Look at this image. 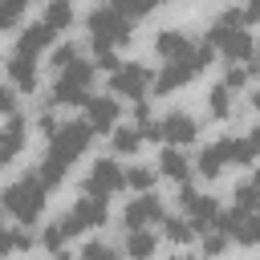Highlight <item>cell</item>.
Returning a JSON list of instances; mask_svg holds the SVG:
<instances>
[{
    "instance_id": "1",
    "label": "cell",
    "mask_w": 260,
    "mask_h": 260,
    "mask_svg": "<svg viewBox=\"0 0 260 260\" xmlns=\"http://www.w3.org/2000/svg\"><path fill=\"white\" fill-rule=\"evenodd\" d=\"M49 191H53V187L41 179V171H28V175H20L16 183L4 187V199H0V203H4V211H8L16 223L28 228V223L41 219V211H45V195H49Z\"/></svg>"
},
{
    "instance_id": "2",
    "label": "cell",
    "mask_w": 260,
    "mask_h": 260,
    "mask_svg": "<svg viewBox=\"0 0 260 260\" xmlns=\"http://www.w3.org/2000/svg\"><path fill=\"white\" fill-rule=\"evenodd\" d=\"M85 28H89V45H93V49H122V45L134 37V20H130L114 0L93 4L89 16H85Z\"/></svg>"
},
{
    "instance_id": "3",
    "label": "cell",
    "mask_w": 260,
    "mask_h": 260,
    "mask_svg": "<svg viewBox=\"0 0 260 260\" xmlns=\"http://www.w3.org/2000/svg\"><path fill=\"white\" fill-rule=\"evenodd\" d=\"M219 49L211 45V41H199V45H191L183 57H175V61H162V73L154 77V93H175V89H183L187 81H195L207 65H211V57H215Z\"/></svg>"
},
{
    "instance_id": "4",
    "label": "cell",
    "mask_w": 260,
    "mask_h": 260,
    "mask_svg": "<svg viewBox=\"0 0 260 260\" xmlns=\"http://www.w3.org/2000/svg\"><path fill=\"white\" fill-rule=\"evenodd\" d=\"M93 73H98L93 61H73L69 69H61L53 81L49 106H85L93 98Z\"/></svg>"
},
{
    "instance_id": "5",
    "label": "cell",
    "mask_w": 260,
    "mask_h": 260,
    "mask_svg": "<svg viewBox=\"0 0 260 260\" xmlns=\"http://www.w3.org/2000/svg\"><path fill=\"white\" fill-rule=\"evenodd\" d=\"M195 134H199V122H195L191 114H183V110H171V114L146 122V138H150V142L187 146V142H195Z\"/></svg>"
},
{
    "instance_id": "6",
    "label": "cell",
    "mask_w": 260,
    "mask_h": 260,
    "mask_svg": "<svg viewBox=\"0 0 260 260\" xmlns=\"http://www.w3.org/2000/svg\"><path fill=\"white\" fill-rule=\"evenodd\" d=\"M146 89H154V77H150V65H142V61H122L110 73V93H118V98L142 102Z\"/></svg>"
},
{
    "instance_id": "7",
    "label": "cell",
    "mask_w": 260,
    "mask_h": 260,
    "mask_svg": "<svg viewBox=\"0 0 260 260\" xmlns=\"http://www.w3.org/2000/svg\"><path fill=\"white\" fill-rule=\"evenodd\" d=\"M93 134H98V130L89 126V118H73V122H61V126H57V134L49 138V146L61 150V154H69V158H81V154L89 150Z\"/></svg>"
},
{
    "instance_id": "8",
    "label": "cell",
    "mask_w": 260,
    "mask_h": 260,
    "mask_svg": "<svg viewBox=\"0 0 260 260\" xmlns=\"http://www.w3.org/2000/svg\"><path fill=\"white\" fill-rule=\"evenodd\" d=\"M236 158H240V138H215L211 146H203V150H199L195 167H199V175H203V179H219V175H223V167H236Z\"/></svg>"
},
{
    "instance_id": "9",
    "label": "cell",
    "mask_w": 260,
    "mask_h": 260,
    "mask_svg": "<svg viewBox=\"0 0 260 260\" xmlns=\"http://www.w3.org/2000/svg\"><path fill=\"white\" fill-rule=\"evenodd\" d=\"M122 187H126V171H122L114 158H98V162L89 167L85 183H81V191H89V195H102V199L118 195Z\"/></svg>"
},
{
    "instance_id": "10",
    "label": "cell",
    "mask_w": 260,
    "mask_h": 260,
    "mask_svg": "<svg viewBox=\"0 0 260 260\" xmlns=\"http://www.w3.org/2000/svg\"><path fill=\"white\" fill-rule=\"evenodd\" d=\"M207 41L219 49V57H223L228 65H232V61H236V65H240V61H252V53H256V41H252V32H248L244 24H240V28H228V32H211Z\"/></svg>"
},
{
    "instance_id": "11",
    "label": "cell",
    "mask_w": 260,
    "mask_h": 260,
    "mask_svg": "<svg viewBox=\"0 0 260 260\" xmlns=\"http://www.w3.org/2000/svg\"><path fill=\"white\" fill-rule=\"evenodd\" d=\"M162 199L158 195H150V191H138L130 203H126V211H122V223L126 228H154V223H162Z\"/></svg>"
},
{
    "instance_id": "12",
    "label": "cell",
    "mask_w": 260,
    "mask_h": 260,
    "mask_svg": "<svg viewBox=\"0 0 260 260\" xmlns=\"http://www.w3.org/2000/svg\"><path fill=\"white\" fill-rule=\"evenodd\" d=\"M179 203H183V211L191 215V223L199 228V232H207L215 219H219V203H215V195H199V191H191V187H183L179 191Z\"/></svg>"
},
{
    "instance_id": "13",
    "label": "cell",
    "mask_w": 260,
    "mask_h": 260,
    "mask_svg": "<svg viewBox=\"0 0 260 260\" xmlns=\"http://www.w3.org/2000/svg\"><path fill=\"white\" fill-rule=\"evenodd\" d=\"M73 219H77V228L81 232H98V228H106V219H110V207H106V199L102 195H89V191H81V199L73 203V211H69Z\"/></svg>"
},
{
    "instance_id": "14",
    "label": "cell",
    "mask_w": 260,
    "mask_h": 260,
    "mask_svg": "<svg viewBox=\"0 0 260 260\" xmlns=\"http://www.w3.org/2000/svg\"><path fill=\"white\" fill-rule=\"evenodd\" d=\"M85 118H89V126H93L98 134H110V130L118 126V118H122L118 93H114V98H89V102H85Z\"/></svg>"
},
{
    "instance_id": "15",
    "label": "cell",
    "mask_w": 260,
    "mask_h": 260,
    "mask_svg": "<svg viewBox=\"0 0 260 260\" xmlns=\"http://www.w3.org/2000/svg\"><path fill=\"white\" fill-rule=\"evenodd\" d=\"M77 232H81V228H77V219H73V215H57V219L41 232V248H45V252H53V256H61V252H65V244H69Z\"/></svg>"
},
{
    "instance_id": "16",
    "label": "cell",
    "mask_w": 260,
    "mask_h": 260,
    "mask_svg": "<svg viewBox=\"0 0 260 260\" xmlns=\"http://www.w3.org/2000/svg\"><path fill=\"white\" fill-rule=\"evenodd\" d=\"M8 81H12L20 93H32V89H37V57L12 49V57H8Z\"/></svg>"
},
{
    "instance_id": "17",
    "label": "cell",
    "mask_w": 260,
    "mask_h": 260,
    "mask_svg": "<svg viewBox=\"0 0 260 260\" xmlns=\"http://www.w3.org/2000/svg\"><path fill=\"white\" fill-rule=\"evenodd\" d=\"M24 138H28L24 118H20V114H8V122H4V138H0V167H8V162L24 150Z\"/></svg>"
},
{
    "instance_id": "18",
    "label": "cell",
    "mask_w": 260,
    "mask_h": 260,
    "mask_svg": "<svg viewBox=\"0 0 260 260\" xmlns=\"http://www.w3.org/2000/svg\"><path fill=\"white\" fill-rule=\"evenodd\" d=\"M53 28L45 24V20H37V24H24L20 28V37H16V53H32V57H41L49 45H53Z\"/></svg>"
},
{
    "instance_id": "19",
    "label": "cell",
    "mask_w": 260,
    "mask_h": 260,
    "mask_svg": "<svg viewBox=\"0 0 260 260\" xmlns=\"http://www.w3.org/2000/svg\"><path fill=\"white\" fill-rule=\"evenodd\" d=\"M110 142H114V154H138V146L146 142V126L142 122H130V126H114L110 130Z\"/></svg>"
},
{
    "instance_id": "20",
    "label": "cell",
    "mask_w": 260,
    "mask_h": 260,
    "mask_svg": "<svg viewBox=\"0 0 260 260\" xmlns=\"http://www.w3.org/2000/svg\"><path fill=\"white\" fill-rule=\"evenodd\" d=\"M191 45H195V41H191L183 28H162V32L154 37V53H158L162 61H175V57H183Z\"/></svg>"
},
{
    "instance_id": "21",
    "label": "cell",
    "mask_w": 260,
    "mask_h": 260,
    "mask_svg": "<svg viewBox=\"0 0 260 260\" xmlns=\"http://www.w3.org/2000/svg\"><path fill=\"white\" fill-rule=\"evenodd\" d=\"M191 158L179 150V146H167L162 154H158V171H162V179H175V183H187L191 179Z\"/></svg>"
},
{
    "instance_id": "22",
    "label": "cell",
    "mask_w": 260,
    "mask_h": 260,
    "mask_svg": "<svg viewBox=\"0 0 260 260\" xmlns=\"http://www.w3.org/2000/svg\"><path fill=\"white\" fill-rule=\"evenodd\" d=\"M69 167H73V158L49 146V150H45V162H41L37 171H41V179H45L49 187H61V183H65V175H69Z\"/></svg>"
},
{
    "instance_id": "23",
    "label": "cell",
    "mask_w": 260,
    "mask_h": 260,
    "mask_svg": "<svg viewBox=\"0 0 260 260\" xmlns=\"http://www.w3.org/2000/svg\"><path fill=\"white\" fill-rule=\"evenodd\" d=\"M154 252H158V236H154L150 228H126V256L146 260V256H154Z\"/></svg>"
},
{
    "instance_id": "24",
    "label": "cell",
    "mask_w": 260,
    "mask_h": 260,
    "mask_svg": "<svg viewBox=\"0 0 260 260\" xmlns=\"http://www.w3.org/2000/svg\"><path fill=\"white\" fill-rule=\"evenodd\" d=\"M195 223H191V215H162V236L171 240V244H191L195 240Z\"/></svg>"
},
{
    "instance_id": "25",
    "label": "cell",
    "mask_w": 260,
    "mask_h": 260,
    "mask_svg": "<svg viewBox=\"0 0 260 260\" xmlns=\"http://www.w3.org/2000/svg\"><path fill=\"white\" fill-rule=\"evenodd\" d=\"M41 20H45V24L53 28V32H65V28L73 24V4H69V0H49V4H45V16H41Z\"/></svg>"
},
{
    "instance_id": "26",
    "label": "cell",
    "mask_w": 260,
    "mask_h": 260,
    "mask_svg": "<svg viewBox=\"0 0 260 260\" xmlns=\"http://www.w3.org/2000/svg\"><path fill=\"white\" fill-rule=\"evenodd\" d=\"M232 85L228 81H219V85H211V93H207V110H211V118H228L232 114Z\"/></svg>"
},
{
    "instance_id": "27",
    "label": "cell",
    "mask_w": 260,
    "mask_h": 260,
    "mask_svg": "<svg viewBox=\"0 0 260 260\" xmlns=\"http://www.w3.org/2000/svg\"><path fill=\"white\" fill-rule=\"evenodd\" d=\"M20 228H24V223H20ZM20 228H8V232L0 236V256H16V252H28V248H32V236L20 232Z\"/></svg>"
},
{
    "instance_id": "28",
    "label": "cell",
    "mask_w": 260,
    "mask_h": 260,
    "mask_svg": "<svg viewBox=\"0 0 260 260\" xmlns=\"http://www.w3.org/2000/svg\"><path fill=\"white\" fill-rule=\"evenodd\" d=\"M158 175H162L158 167H130V171H126V187H130V191H150Z\"/></svg>"
},
{
    "instance_id": "29",
    "label": "cell",
    "mask_w": 260,
    "mask_h": 260,
    "mask_svg": "<svg viewBox=\"0 0 260 260\" xmlns=\"http://www.w3.org/2000/svg\"><path fill=\"white\" fill-rule=\"evenodd\" d=\"M240 24H248V12H244V8H223V12L211 20L207 37H211V32H228V28H240Z\"/></svg>"
},
{
    "instance_id": "30",
    "label": "cell",
    "mask_w": 260,
    "mask_h": 260,
    "mask_svg": "<svg viewBox=\"0 0 260 260\" xmlns=\"http://www.w3.org/2000/svg\"><path fill=\"white\" fill-rule=\"evenodd\" d=\"M24 8H28V0H0V28H16Z\"/></svg>"
},
{
    "instance_id": "31",
    "label": "cell",
    "mask_w": 260,
    "mask_h": 260,
    "mask_svg": "<svg viewBox=\"0 0 260 260\" xmlns=\"http://www.w3.org/2000/svg\"><path fill=\"white\" fill-rule=\"evenodd\" d=\"M73 61H81V49H77L73 41H65V45H57V49H53V69H57V73H61V69H69Z\"/></svg>"
},
{
    "instance_id": "32",
    "label": "cell",
    "mask_w": 260,
    "mask_h": 260,
    "mask_svg": "<svg viewBox=\"0 0 260 260\" xmlns=\"http://www.w3.org/2000/svg\"><path fill=\"white\" fill-rule=\"evenodd\" d=\"M81 256H85V260H114L118 248L106 244V240H89V244H81Z\"/></svg>"
},
{
    "instance_id": "33",
    "label": "cell",
    "mask_w": 260,
    "mask_h": 260,
    "mask_svg": "<svg viewBox=\"0 0 260 260\" xmlns=\"http://www.w3.org/2000/svg\"><path fill=\"white\" fill-rule=\"evenodd\" d=\"M236 203H240V207H260V187H256L252 179H244V183L236 187Z\"/></svg>"
},
{
    "instance_id": "34",
    "label": "cell",
    "mask_w": 260,
    "mask_h": 260,
    "mask_svg": "<svg viewBox=\"0 0 260 260\" xmlns=\"http://www.w3.org/2000/svg\"><path fill=\"white\" fill-rule=\"evenodd\" d=\"M223 248H228V232H223V228H207V232H203V252L215 256V252H223Z\"/></svg>"
},
{
    "instance_id": "35",
    "label": "cell",
    "mask_w": 260,
    "mask_h": 260,
    "mask_svg": "<svg viewBox=\"0 0 260 260\" xmlns=\"http://www.w3.org/2000/svg\"><path fill=\"white\" fill-rule=\"evenodd\" d=\"M93 65L98 69H106V73H114L122 61H118V49H93Z\"/></svg>"
},
{
    "instance_id": "36",
    "label": "cell",
    "mask_w": 260,
    "mask_h": 260,
    "mask_svg": "<svg viewBox=\"0 0 260 260\" xmlns=\"http://www.w3.org/2000/svg\"><path fill=\"white\" fill-rule=\"evenodd\" d=\"M248 73H252V69H244V65H236V61H232V65H228V73H223V81H228L232 89H244V85H248Z\"/></svg>"
},
{
    "instance_id": "37",
    "label": "cell",
    "mask_w": 260,
    "mask_h": 260,
    "mask_svg": "<svg viewBox=\"0 0 260 260\" xmlns=\"http://www.w3.org/2000/svg\"><path fill=\"white\" fill-rule=\"evenodd\" d=\"M0 110H4V118L16 114V85L12 81H8V89H0Z\"/></svg>"
},
{
    "instance_id": "38",
    "label": "cell",
    "mask_w": 260,
    "mask_h": 260,
    "mask_svg": "<svg viewBox=\"0 0 260 260\" xmlns=\"http://www.w3.org/2000/svg\"><path fill=\"white\" fill-rule=\"evenodd\" d=\"M37 126H41V134H45V138H53V134H57V126H61V122H57V118H53V110H45V114H41V118H37Z\"/></svg>"
},
{
    "instance_id": "39",
    "label": "cell",
    "mask_w": 260,
    "mask_h": 260,
    "mask_svg": "<svg viewBox=\"0 0 260 260\" xmlns=\"http://www.w3.org/2000/svg\"><path fill=\"white\" fill-rule=\"evenodd\" d=\"M244 12H248V24H260V0H248Z\"/></svg>"
},
{
    "instance_id": "40",
    "label": "cell",
    "mask_w": 260,
    "mask_h": 260,
    "mask_svg": "<svg viewBox=\"0 0 260 260\" xmlns=\"http://www.w3.org/2000/svg\"><path fill=\"white\" fill-rule=\"evenodd\" d=\"M248 146H252V154H256V158H260V126H256V130H252V134H248Z\"/></svg>"
},
{
    "instance_id": "41",
    "label": "cell",
    "mask_w": 260,
    "mask_h": 260,
    "mask_svg": "<svg viewBox=\"0 0 260 260\" xmlns=\"http://www.w3.org/2000/svg\"><path fill=\"white\" fill-rule=\"evenodd\" d=\"M248 69H252V73L260 77V45H256V53H252V65H248Z\"/></svg>"
},
{
    "instance_id": "42",
    "label": "cell",
    "mask_w": 260,
    "mask_h": 260,
    "mask_svg": "<svg viewBox=\"0 0 260 260\" xmlns=\"http://www.w3.org/2000/svg\"><path fill=\"white\" fill-rule=\"evenodd\" d=\"M252 110L260 114V89H252Z\"/></svg>"
}]
</instances>
